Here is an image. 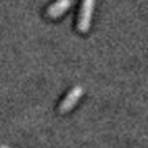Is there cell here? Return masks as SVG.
I'll return each mask as SVG.
<instances>
[{"label": "cell", "mask_w": 148, "mask_h": 148, "mask_svg": "<svg viewBox=\"0 0 148 148\" xmlns=\"http://www.w3.org/2000/svg\"><path fill=\"white\" fill-rule=\"evenodd\" d=\"M93 7H94V0H82L80 12H79V19H77V28L80 31H86L89 28Z\"/></svg>", "instance_id": "1"}, {"label": "cell", "mask_w": 148, "mask_h": 148, "mask_svg": "<svg viewBox=\"0 0 148 148\" xmlns=\"http://www.w3.org/2000/svg\"><path fill=\"white\" fill-rule=\"evenodd\" d=\"M82 92H84L82 86L75 85V86L67 93V95L63 98V101L61 102V104H59V111H61V112H67V111H70L71 108L73 107V104L77 102V99L82 95Z\"/></svg>", "instance_id": "2"}, {"label": "cell", "mask_w": 148, "mask_h": 148, "mask_svg": "<svg viewBox=\"0 0 148 148\" xmlns=\"http://www.w3.org/2000/svg\"><path fill=\"white\" fill-rule=\"evenodd\" d=\"M71 5V0H56L47 9V14L50 17H57L62 14Z\"/></svg>", "instance_id": "3"}, {"label": "cell", "mask_w": 148, "mask_h": 148, "mask_svg": "<svg viewBox=\"0 0 148 148\" xmlns=\"http://www.w3.org/2000/svg\"><path fill=\"white\" fill-rule=\"evenodd\" d=\"M0 148H10V147H8V146H0Z\"/></svg>", "instance_id": "4"}]
</instances>
